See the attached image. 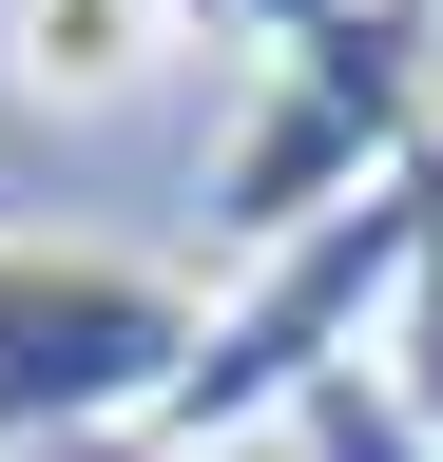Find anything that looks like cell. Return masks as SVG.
I'll return each instance as SVG.
<instances>
[{"label":"cell","mask_w":443,"mask_h":462,"mask_svg":"<svg viewBox=\"0 0 443 462\" xmlns=\"http://www.w3.org/2000/svg\"><path fill=\"white\" fill-rule=\"evenodd\" d=\"M424 251H443V135H424L405 173H366L347 212H309L290 251H251L232 289H212L193 385L154 404L135 443H212V462H232V424H290L328 366H366V346H385V309H405V270H424Z\"/></svg>","instance_id":"1"},{"label":"cell","mask_w":443,"mask_h":462,"mask_svg":"<svg viewBox=\"0 0 443 462\" xmlns=\"http://www.w3.org/2000/svg\"><path fill=\"white\" fill-rule=\"evenodd\" d=\"M212 289L97 231H0V462H97L193 385Z\"/></svg>","instance_id":"2"},{"label":"cell","mask_w":443,"mask_h":462,"mask_svg":"<svg viewBox=\"0 0 443 462\" xmlns=\"http://www.w3.org/2000/svg\"><path fill=\"white\" fill-rule=\"evenodd\" d=\"M443 135V0H347L328 39L251 58V116L212 154V231L232 251H290L309 212H347L366 173H405Z\"/></svg>","instance_id":"3"},{"label":"cell","mask_w":443,"mask_h":462,"mask_svg":"<svg viewBox=\"0 0 443 462\" xmlns=\"http://www.w3.org/2000/svg\"><path fill=\"white\" fill-rule=\"evenodd\" d=\"M193 39H212L193 0H0V58H20V97H39V116H116V97L174 78Z\"/></svg>","instance_id":"4"},{"label":"cell","mask_w":443,"mask_h":462,"mask_svg":"<svg viewBox=\"0 0 443 462\" xmlns=\"http://www.w3.org/2000/svg\"><path fill=\"white\" fill-rule=\"evenodd\" d=\"M290 462H443V443H424V404L385 385V366H328L290 404Z\"/></svg>","instance_id":"5"},{"label":"cell","mask_w":443,"mask_h":462,"mask_svg":"<svg viewBox=\"0 0 443 462\" xmlns=\"http://www.w3.org/2000/svg\"><path fill=\"white\" fill-rule=\"evenodd\" d=\"M366 366L405 385V404H424V443H443V251L405 270V309H385V346H366Z\"/></svg>","instance_id":"6"},{"label":"cell","mask_w":443,"mask_h":462,"mask_svg":"<svg viewBox=\"0 0 443 462\" xmlns=\"http://www.w3.org/2000/svg\"><path fill=\"white\" fill-rule=\"evenodd\" d=\"M347 0H212V39H251V58H290V39H328Z\"/></svg>","instance_id":"7"},{"label":"cell","mask_w":443,"mask_h":462,"mask_svg":"<svg viewBox=\"0 0 443 462\" xmlns=\"http://www.w3.org/2000/svg\"><path fill=\"white\" fill-rule=\"evenodd\" d=\"M97 462H212V443H97Z\"/></svg>","instance_id":"8"},{"label":"cell","mask_w":443,"mask_h":462,"mask_svg":"<svg viewBox=\"0 0 443 462\" xmlns=\"http://www.w3.org/2000/svg\"><path fill=\"white\" fill-rule=\"evenodd\" d=\"M193 20H212V0H193Z\"/></svg>","instance_id":"9"}]
</instances>
